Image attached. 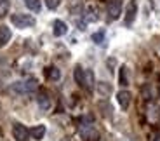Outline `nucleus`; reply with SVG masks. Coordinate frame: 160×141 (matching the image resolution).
I'll use <instances>...</instances> for the list:
<instances>
[{
    "label": "nucleus",
    "instance_id": "obj_1",
    "mask_svg": "<svg viewBox=\"0 0 160 141\" xmlns=\"http://www.w3.org/2000/svg\"><path fill=\"white\" fill-rule=\"evenodd\" d=\"M12 91L16 94H32L33 91H37V80L28 78V80H19L12 84Z\"/></svg>",
    "mask_w": 160,
    "mask_h": 141
},
{
    "label": "nucleus",
    "instance_id": "obj_2",
    "mask_svg": "<svg viewBox=\"0 0 160 141\" xmlns=\"http://www.w3.org/2000/svg\"><path fill=\"white\" fill-rule=\"evenodd\" d=\"M11 23L16 28H30V26H35V18L30 14H12Z\"/></svg>",
    "mask_w": 160,
    "mask_h": 141
},
{
    "label": "nucleus",
    "instance_id": "obj_3",
    "mask_svg": "<svg viewBox=\"0 0 160 141\" xmlns=\"http://www.w3.org/2000/svg\"><path fill=\"white\" fill-rule=\"evenodd\" d=\"M136 14H138V2L136 0H131L125 7V16H124V24L125 26H131L136 19Z\"/></svg>",
    "mask_w": 160,
    "mask_h": 141
},
{
    "label": "nucleus",
    "instance_id": "obj_4",
    "mask_svg": "<svg viewBox=\"0 0 160 141\" xmlns=\"http://www.w3.org/2000/svg\"><path fill=\"white\" fill-rule=\"evenodd\" d=\"M12 138L16 141H28L30 138V131L24 127L23 124H19V122H16V124L12 125Z\"/></svg>",
    "mask_w": 160,
    "mask_h": 141
},
{
    "label": "nucleus",
    "instance_id": "obj_5",
    "mask_svg": "<svg viewBox=\"0 0 160 141\" xmlns=\"http://www.w3.org/2000/svg\"><path fill=\"white\" fill-rule=\"evenodd\" d=\"M122 14V0H112L108 4V19L115 21Z\"/></svg>",
    "mask_w": 160,
    "mask_h": 141
},
{
    "label": "nucleus",
    "instance_id": "obj_6",
    "mask_svg": "<svg viewBox=\"0 0 160 141\" xmlns=\"http://www.w3.org/2000/svg\"><path fill=\"white\" fill-rule=\"evenodd\" d=\"M131 93L129 91H125V89H122V91H118L117 93V101H118V105L122 110H127L129 105H131Z\"/></svg>",
    "mask_w": 160,
    "mask_h": 141
},
{
    "label": "nucleus",
    "instance_id": "obj_7",
    "mask_svg": "<svg viewBox=\"0 0 160 141\" xmlns=\"http://www.w3.org/2000/svg\"><path fill=\"white\" fill-rule=\"evenodd\" d=\"M52 33H54V37H64L68 33V24L61 19H56L52 24Z\"/></svg>",
    "mask_w": 160,
    "mask_h": 141
},
{
    "label": "nucleus",
    "instance_id": "obj_8",
    "mask_svg": "<svg viewBox=\"0 0 160 141\" xmlns=\"http://www.w3.org/2000/svg\"><path fill=\"white\" fill-rule=\"evenodd\" d=\"M37 103H38L40 110H44V112H47V110L52 106L51 98H49V94H47V93H40V94H38V98H37Z\"/></svg>",
    "mask_w": 160,
    "mask_h": 141
},
{
    "label": "nucleus",
    "instance_id": "obj_9",
    "mask_svg": "<svg viewBox=\"0 0 160 141\" xmlns=\"http://www.w3.org/2000/svg\"><path fill=\"white\" fill-rule=\"evenodd\" d=\"M73 78H75V82L80 87H85V70L82 66H75V70H73Z\"/></svg>",
    "mask_w": 160,
    "mask_h": 141
},
{
    "label": "nucleus",
    "instance_id": "obj_10",
    "mask_svg": "<svg viewBox=\"0 0 160 141\" xmlns=\"http://www.w3.org/2000/svg\"><path fill=\"white\" fill-rule=\"evenodd\" d=\"M45 131H47V129H45V125H42V124H40V125H35V127L30 131V136H32L35 141H40V139H44Z\"/></svg>",
    "mask_w": 160,
    "mask_h": 141
},
{
    "label": "nucleus",
    "instance_id": "obj_11",
    "mask_svg": "<svg viewBox=\"0 0 160 141\" xmlns=\"http://www.w3.org/2000/svg\"><path fill=\"white\" fill-rule=\"evenodd\" d=\"M11 28L9 26H0V47H4V45H7V42L11 40Z\"/></svg>",
    "mask_w": 160,
    "mask_h": 141
},
{
    "label": "nucleus",
    "instance_id": "obj_12",
    "mask_svg": "<svg viewBox=\"0 0 160 141\" xmlns=\"http://www.w3.org/2000/svg\"><path fill=\"white\" fill-rule=\"evenodd\" d=\"M127 66H120L118 70V84L122 85V87H125V85L129 84V75H127Z\"/></svg>",
    "mask_w": 160,
    "mask_h": 141
},
{
    "label": "nucleus",
    "instance_id": "obj_13",
    "mask_svg": "<svg viewBox=\"0 0 160 141\" xmlns=\"http://www.w3.org/2000/svg\"><path fill=\"white\" fill-rule=\"evenodd\" d=\"M45 77H47L49 80H59L61 78V72L56 68V66H49L45 70Z\"/></svg>",
    "mask_w": 160,
    "mask_h": 141
},
{
    "label": "nucleus",
    "instance_id": "obj_14",
    "mask_svg": "<svg viewBox=\"0 0 160 141\" xmlns=\"http://www.w3.org/2000/svg\"><path fill=\"white\" fill-rule=\"evenodd\" d=\"M24 5L30 9V11L33 12H40V9H42V4H40V0H23Z\"/></svg>",
    "mask_w": 160,
    "mask_h": 141
},
{
    "label": "nucleus",
    "instance_id": "obj_15",
    "mask_svg": "<svg viewBox=\"0 0 160 141\" xmlns=\"http://www.w3.org/2000/svg\"><path fill=\"white\" fill-rule=\"evenodd\" d=\"M94 87V73L92 70H85V89H91Z\"/></svg>",
    "mask_w": 160,
    "mask_h": 141
},
{
    "label": "nucleus",
    "instance_id": "obj_16",
    "mask_svg": "<svg viewBox=\"0 0 160 141\" xmlns=\"http://www.w3.org/2000/svg\"><path fill=\"white\" fill-rule=\"evenodd\" d=\"M9 9H11V4L9 0H0V18H5L9 14Z\"/></svg>",
    "mask_w": 160,
    "mask_h": 141
},
{
    "label": "nucleus",
    "instance_id": "obj_17",
    "mask_svg": "<svg viewBox=\"0 0 160 141\" xmlns=\"http://www.w3.org/2000/svg\"><path fill=\"white\" fill-rule=\"evenodd\" d=\"M92 42H94V44H98V45H101L104 42V32L103 30H101V32H96V33H92Z\"/></svg>",
    "mask_w": 160,
    "mask_h": 141
},
{
    "label": "nucleus",
    "instance_id": "obj_18",
    "mask_svg": "<svg viewBox=\"0 0 160 141\" xmlns=\"http://www.w3.org/2000/svg\"><path fill=\"white\" fill-rule=\"evenodd\" d=\"M98 91H99L101 94H110L112 93V85L106 84V82H99V84H98Z\"/></svg>",
    "mask_w": 160,
    "mask_h": 141
},
{
    "label": "nucleus",
    "instance_id": "obj_19",
    "mask_svg": "<svg viewBox=\"0 0 160 141\" xmlns=\"http://www.w3.org/2000/svg\"><path fill=\"white\" fill-rule=\"evenodd\" d=\"M85 12H87V16H85V19H87V21H96V19H98V16H96V9L92 7V5H89Z\"/></svg>",
    "mask_w": 160,
    "mask_h": 141
},
{
    "label": "nucleus",
    "instance_id": "obj_20",
    "mask_svg": "<svg viewBox=\"0 0 160 141\" xmlns=\"http://www.w3.org/2000/svg\"><path fill=\"white\" fill-rule=\"evenodd\" d=\"M44 2H45V5H47L49 9H52V11L58 9V7H59V4H61V0H44Z\"/></svg>",
    "mask_w": 160,
    "mask_h": 141
},
{
    "label": "nucleus",
    "instance_id": "obj_21",
    "mask_svg": "<svg viewBox=\"0 0 160 141\" xmlns=\"http://www.w3.org/2000/svg\"><path fill=\"white\" fill-rule=\"evenodd\" d=\"M152 141H160V133H157L155 136H153V139Z\"/></svg>",
    "mask_w": 160,
    "mask_h": 141
}]
</instances>
